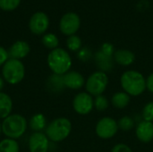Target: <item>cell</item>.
Returning a JSON list of instances; mask_svg holds the SVG:
<instances>
[{
  "mask_svg": "<svg viewBox=\"0 0 153 152\" xmlns=\"http://www.w3.org/2000/svg\"><path fill=\"white\" fill-rule=\"evenodd\" d=\"M121 86L129 96H140L146 90V79L138 71L129 70L121 75Z\"/></svg>",
  "mask_w": 153,
  "mask_h": 152,
  "instance_id": "obj_1",
  "label": "cell"
},
{
  "mask_svg": "<svg viewBox=\"0 0 153 152\" xmlns=\"http://www.w3.org/2000/svg\"><path fill=\"white\" fill-rule=\"evenodd\" d=\"M48 65L55 74L64 75L69 72L72 66V59L67 51L57 47L48 54Z\"/></svg>",
  "mask_w": 153,
  "mask_h": 152,
  "instance_id": "obj_2",
  "label": "cell"
},
{
  "mask_svg": "<svg viewBox=\"0 0 153 152\" xmlns=\"http://www.w3.org/2000/svg\"><path fill=\"white\" fill-rule=\"evenodd\" d=\"M27 129L26 119L18 114L8 116L2 123V131L10 139L20 138Z\"/></svg>",
  "mask_w": 153,
  "mask_h": 152,
  "instance_id": "obj_3",
  "label": "cell"
},
{
  "mask_svg": "<svg viewBox=\"0 0 153 152\" xmlns=\"http://www.w3.org/2000/svg\"><path fill=\"white\" fill-rule=\"evenodd\" d=\"M72 130L71 122L65 117H59L53 120L46 129V135L48 140L58 142L66 139Z\"/></svg>",
  "mask_w": 153,
  "mask_h": 152,
  "instance_id": "obj_4",
  "label": "cell"
},
{
  "mask_svg": "<svg viewBox=\"0 0 153 152\" xmlns=\"http://www.w3.org/2000/svg\"><path fill=\"white\" fill-rule=\"evenodd\" d=\"M2 73L4 79L10 84H17L22 81L25 73L23 64L18 59H8L3 65Z\"/></svg>",
  "mask_w": 153,
  "mask_h": 152,
  "instance_id": "obj_5",
  "label": "cell"
},
{
  "mask_svg": "<svg viewBox=\"0 0 153 152\" xmlns=\"http://www.w3.org/2000/svg\"><path fill=\"white\" fill-rule=\"evenodd\" d=\"M108 84V76L104 71L91 73L85 82V89L91 96H100L106 90Z\"/></svg>",
  "mask_w": 153,
  "mask_h": 152,
  "instance_id": "obj_6",
  "label": "cell"
},
{
  "mask_svg": "<svg viewBox=\"0 0 153 152\" xmlns=\"http://www.w3.org/2000/svg\"><path fill=\"white\" fill-rule=\"evenodd\" d=\"M117 122L112 117H103L96 125V133L103 140L113 138L118 131Z\"/></svg>",
  "mask_w": 153,
  "mask_h": 152,
  "instance_id": "obj_7",
  "label": "cell"
},
{
  "mask_svg": "<svg viewBox=\"0 0 153 152\" xmlns=\"http://www.w3.org/2000/svg\"><path fill=\"white\" fill-rule=\"evenodd\" d=\"M73 108L80 115H88L94 108V99L88 92H80L73 100Z\"/></svg>",
  "mask_w": 153,
  "mask_h": 152,
  "instance_id": "obj_8",
  "label": "cell"
},
{
  "mask_svg": "<svg viewBox=\"0 0 153 152\" xmlns=\"http://www.w3.org/2000/svg\"><path fill=\"white\" fill-rule=\"evenodd\" d=\"M81 25V20L78 14L74 13H67L63 15L60 20L59 28L63 34L67 36L74 35L79 30Z\"/></svg>",
  "mask_w": 153,
  "mask_h": 152,
  "instance_id": "obj_9",
  "label": "cell"
},
{
  "mask_svg": "<svg viewBox=\"0 0 153 152\" xmlns=\"http://www.w3.org/2000/svg\"><path fill=\"white\" fill-rule=\"evenodd\" d=\"M49 25V19L48 15L43 12H37L30 19L29 27L32 33L40 35L44 33Z\"/></svg>",
  "mask_w": 153,
  "mask_h": 152,
  "instance_id": "obj_10",
  "label": "cell"
},
{
  "mask_svg": "<svg viewBox=\"0 0 153 152\" xmlns=\"http://www.w3.org/2000/svg\"><path fill=\"white\" fill-rule=\"evenodd\" d=\"M48 138L40 132L32 133L29 139V150L30 152H48Z\"/></svg>",
  "mask_w": 153,
  "mask_h": 152,
  "instance_id": "obj_11",
  "label": "cell"
},
{
  "mask_svg": "<svg viewBox=\"0 0 153 152\" xmlns=\"http://www.w3.org/2000/svg\"><path fill=\"white\" fill-rule=\"evenodd\" d=\"M63 81L65 88L71 90H80L84 84V77L76 71L67 72L63 75Z\"/></svg>",
  "mask_w": 153,
  "mask_h": 152,
  "instance_id": "obj_12",
  "label": "cell"
},
{
  "mask_svg": "<svg viewBox=\"0 0 153 152\" xmlns=\"http://www.w3.org/2000/svg\"><path fill=\"white\" fill-rule=\"evenodd\" d=\"M136 137L142 142H150L153 140V123L143 120L135 130Z\"/></svg>",
  "mask_w": 153,
  "mask_h": 152,
  "instance_id": "obj_13",
  "label": "cell"
},
{
  "mask_svg": "<svg viewBox=\"0 0 153 152\" xmlns=\"http://www.w3.org/2000/svg\"><path fill=\"white\" fill-rule=\"evenodd\" d=\"M30 53V46L27 42L22 40H18L14 42L8 50V56L13 59H22L24 58Z\"/></svg>",
  "mask_w": 153,
  "mask_h": 152,
  "instance_id": "obj_14",
  "label": "cell"
},
{
  "mask_svg": "<svg viewBox=\"0 0 153 152\" xmlns=\"http://www.w3.org/2000/svg\"><path fill=\"white\" fill-rule=\"evenodd\" d=\"M113 56H114V60L118 65L123 66H129L135 60L134 54L128 49H118L115 51Z\"/></svg>",
  "mask_w": 153,
  "mask_h": 152,
  "instance_id": "obj_15",
  "label": "cell"
},
{
  "mask_svg": "<svg viewBox=\"0 0 153 152\" xmlns=\"http://www.w3.org/2000/svg\"><path fill=\"white\" fill-rule=\"evenodd\" d=\"M13 108V101L11 98L3 92H0V118H6L10 116Z\"/></svg>",
  "mask_w": 153,
  "mask_h": 152,
  "instance_id": "obj_16",
  "label": "cell"
},
{
  "mask_svg": "<svg viewBox=\"0 0 153 152\" xmlns=\"http://www.w3.org/2000/svg\"><path fill=\"white\" fill-rule=\"evenodd\" d=\"M112 105L118 109H123L128 106L130 103V96L125 91L116 92L111 99Z\"/></svg>",
  "mask_w": 153,
  "mask_h": 152,
  "instance_id": "obj_17",
  "label": "cell"
},
{
  "mask_svg": "<svg viewBox=\"0 0 153 152\" xmlns=\"http://www.w3.org/2000/svg\"><path fill=\"white\" fill-rule=\"evenodd\" d=\"M46 124H47L46 117L42 114L34 115L30 118V123H29L30 129L32 131H34L35 133H39V132L42 131L46 127Z\"/></svg>",
  "mask_w": 153,
  "mask_h": 152,
  "instance_id": "obj_18",
  "label": "cell"
},
{
  "mask_svg": "<svg viewBox=\"0 0 153 152\" xmlns=\"http://www.w3.org/2000/svg\"><path fill=\"white\" fill-rule=\"evenodd\" d=\"M18 142L13 139H4L0 142V152H19Z\"/></svg>",
  "mask_w": 153,
  "mask_h": 152,
  "instance_id": "obj_19",
  "label": "cell"
},
{
  "mask_svg": "<svg viewBox=\"0 0 153 152\" xmlns=\"http://www.w3.org/2000/svg\"><path fill=\"white\" fill-rule=\"evenodd\" d=\"M42 44L46 47L53 50L55 48H57V46L59 44V41H58L57 37L55 34H53V33H48V34H45L42 37Z\"/></svg>",
  "mask_w": 153,
  "mask_h": 152,
  "instance_id": "obj_20",
  "label": "cell"
},
{
  "mask_svg": "<svg viewBox=\"0 0 153 152\" xmlns=\"http://www.w3.org/2000/svg\"><path fill=\"white\" fill-rule=\"evenodd\" d=\"M66 45L69 50L74 51V52L79 51L82 47V39L76 35L69 36V38L66 40Z\"/></svg>",
  "mask_w": 153,
  "mask_h": 152,
  "instance_id": "obj_21",
  "label": "cell"
},
{
  "mask_svg": "<svg viewBox=\"0 0 153 152\" xmlns=\"http://www.w3.org/2000/svg\"><path fill=\"white\" fill-rule=\"evenodd\" d=\"M49 84H50V88L53 89L54 90H61L63 88H65V84H64V81H63V75H58V74H55L52 75L49 79Z\"/></svg>",
  "mask_w": 153,
  "mask_h": 152,
  "instance_id": "obj_22",
  "label": "cell"
},
{
  "mask_svg": "<svg viewBox=\"0 0 153 152\" xmlns=\"http://www.w3.org/2000/svg\"><path fill=\"white\" fill-rule=\"evenodd\" d=\"M117 125H118L119 129H121L125 132H128L134 128V122L132 117H130L128 116H125L119 119V121L117 122Z\"/></svg>",
  "mask_w": 153,
  "mask_h": 152,
  "instance_id": "obj_23",
  "label": "cell"
},
{
  "mask_svg": "<svg viewBox=\"0 0 153 152\" xmlns=\"http://www.w3.org/2000/svg\"><path fill=\"white\" fill-rule=\"evenodd\" d=\"M109 106V102L108 100V99L103 96V95H100L97 96L94 99V108L98 110V111H105L107 110V108Z\"/></svg>",
  "mask_w": 153,
  "mask_h": 152,
  "instance_id": "obj_24",
  "label": "cell"
},
{
  "mask_svg": "<svg viewBox=\"0 0 153 152\" xmlns=\"http://www.w3.org/2000/svg\"><path fill=\"white\" fill-rule=\"evenodd\" d=\"M21 0H0V8L4 11H13L18 7Z\"/></svg>",
  "mask_w": 153,
  "mask_h": 152,
  "instance_id": "obj_25",
  "label": "cell"
},
{
  "mask_svg": "<svg viewBox=\"0 0 153 152\" xmlns=\"http://www.w3.org/2000/svg\"><path fill=\"white\" fill-rule=\"evenodd\" d=\"M143 118L144 121L153 123V101L147 103L143 109Z\"/></svg>",
  "mask_w": 153,
  "mask_h": 152,
  "instance_id": "obj_26",
  "label": "cell"
},
{
  "mask_svg": "<svg viewBox=\"0 0 153 152\" xmlns=\"http://www.w3.org/2000/svg\"><path fill=\"white\" fill-rule=\"evenodd\" d=\"M104 56H108V57H112V56H114L115 53V49H114V46L110 43H104L101 46V48L100 50Z\"/></svg>",
  "mask_w": 153,
  "mask_h": 152,
  "instance_id": "obj_27",
  "label": "cell"
},
{
  "mask_svg": "<svg viewBox=\"0 0 153 152\" xmlns=\"http://www.w3.org/2000/svg\"><path fill=\"white\" fill-rule=\"evenodd\" d=\"M111 152H133V151L128 145L125 143H118L113 147Z\"/></svg>",
  "mask_w": 153,
  "mask_h": 152,
  "instance_id": "obj_28",
  "label": "cell"
},
{
  "mask_svg": "<svg viewBox=\"0 0 153 152\" xmlns=\"http://www.w3.org/2000/svg\"><path fill=\"white\" fill-rule=\"evenodd\" d=\"M91 57V51L87 48V47H84V48H82L79 50V53H78V58L82 61H87L89 60Z\"/></svg>",
  "mask_w": 153,
  "mask_h": 152,
  "instance_id": "obj_29",
  "label": "cell"
},
{
  "mask_svg": "<svg viewBox=\"0 0 153 152\" xmlns=\"http://www.w3.org/2000/svg\"><path fill=\"white\" fill-rule=\"evenodd\" d=\"M8 52L3 47H0V66L5 64V62L8 60Z\"/></svg>",
  "mask_w": 153,
  "mask_h": 152,
  "instance_id": "obj_30",
  "label": "cell"
},
{
  "mask_svg": "<svg viewBox=\"0 0 153 152\" xmlns=\"http://www.w3.org/2000/svg\"><path fill=\"white\" fill-rule=\"evenodd\" d=\"M146 89L153 93V73H152L146 79Z\"/></svg>",
  "mask_w": 153,
  "mask_h": 152,
  "instance_id": "obj_31",
  "label": "cell"
},
{
  "mask_svg": "<svg viewBox=\"0 0 153 152\" xmlns=\"http://www.w3.org/2000/svg\"><path fill=\"white\" fill-rule=\"evenodd\" d=\"M3 88H4V81H3V79L0 77V90H1Z\"/></svg>",
  "mask_w": 153,
  "mask_h": 152,
  "instance_id": "obj_32",
  "label": "cell"
},
{
  "mask_svg": "<svg viewBox=\"0 0 153 152\" xmlns=\"http://www.w3.org/2000/svg\"><path fill=\"white\" fill-rule=\"evenodd\" d=\"M1 131H2V125H0V133H1Z\"/></svg>",
  "mask_w": 153,
  "mask_h": 152,
  "instance_id": "obj_33",
  "label": "cell"
}]
</instances>
